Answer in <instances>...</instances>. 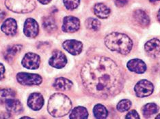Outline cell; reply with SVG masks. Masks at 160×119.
I'll use <instances>...</instances> for the list:
<instances>
[{
	"label": "cell",
	"mask_w": 160,
	"mask_h": 119,
	"mask_svg": "<svg viewBox=\"0 0 160 119\" xmlns=\"http://www.w3.org/2000/svg\"><path fill=\"white\" fill-rule=\"evenodd\" d=\"M139 118H140L139 115H138V112L136 110L130 111L126 116V118H130V119H133H133H138Z\"/></svg>",
	"instance_id": "f1b7e54d"
},
{
	"label": "cell",
	"mask_w": 160,
	"mask_h": 119,
	"mask_svg": "<svg viewBox=\"0 0 160 119\" xmlns=\"http://www.w3.org/2000/svg\"><path fill=\"white\" fill-rule=\"evenodd\" d=\"M5 5L10 11L19 14L31 12L36 6L35 0H6Z\"/></svg>",
	"instance_id": "277c9868"
},
{
	"label": "cell",
	"mask_w": 160,
	"mask_h": 119,
	"mask_svg": "<svg viewBox=\"0 0 160 119\" xmlns=\"http://www.w3.org/2000/svg\"><path fill=\"white\" fill-rule=\"evenodd\" d=\"M16 93L10 89H0V103H6L7 101L15 98Z\"/></svg>",
	"instance_id": "ffe728a7"
},
{
	"label": "cell",
	"mask_w": 160,
	"mask_h": 119,
	"mask_svg": "<svg viewBox=\"0 0 160 119\" xmlns=\"http://www.w3.org/2000/svg\"><path fill=\"white\" fill-rule=\"evenodd\" d=\"M114 2L116 6L123 7L128 3V0H114Z\"/></svg>",
	"instance_id": "f546056e"
},
{
	"label": "cell",
	"mask_w": 160,
	"mask_h": 119,
	"mask_svg": "<svg viewBox=\"0 0 160 119\" xmlns=\"http://www.w3.org/2000/svg\"><path fill=\"white\" fill-rule=\"evenodd\" d=\"M94 115L97 118H105L108 117V112L104 106L101 104H97L94 108Z\"/></svg>",
	"instance_id": "cb8c5ba5"
},
{
	"label": "cell",
	"mask_w": 160,
	"mask_h": 119,
	"mask_svg": "<svg viewBox=\"0 0 160 119\" xmlns=\"http://www.w3.org/2000/svg\"><path fill=\"white\" fill-rule=\"evenodd\" d=\"M88 117V111L85 108L79 106L74 108L72 110L70 114V118L73 119H82V118H87Z\"/></svg>",
	"instance_id": "7402d4cb"
},
{
	"label": "cell",
	"mask_w": 160,
	"mask_h": 119,
	"mask_svg": "<svg viewBox=\"0 0 160 119\" xmlns=\"http://www.w3.org/2000/svg\"><path fill=\"white\" fill-rule=\"evenodd\" d=\"M5 74V67L2 63H0V80L4 78Z\"/></svg>",
	"instance_id": "4dcf8cb0"
},
{
	"label": "cell",
	"mask_w": 160,
	"mask_h": 119,
	"mask_svg": "<svg viewBox=\"0 0 160 119\" xmlns=\"http://www.w3.org/2000/svg\"><path fill=\"white\" fill-rule=\"evenodd\" d=\"M127 67L129 71L135 72L136 74H142L147 70L145 63L138 59H134L128 61Z\"/></svg>",
	"instance_id": "5bb4252c"
},
{
	"label": "cell",
	"mask_w": 160,
	"mask_h": 119,
	"mask_svg": "<svg viewBox=\"0 0 160 119\" xmlns=\"http://www.w3.org/2000/svg\"><path fill=\"white\" fill-rule=\"evenodd\" d=\"M132 106V102L129 99H122L117 105V110L121 112L128 110Z\"/></svg>",
	"instance_id": "4316f807"
},
{
	"label": "cell",
	"mask_w": 160,
	"mask_h": 119,
	"mask_svg": "<svg viewBox=\"0 0 160 119\" xmlns=\"http://www.w3.org/2000/svg\"><path fill=\"white\" fill-rule=\"evenodd\" d=\"M80 0H64V4L67 9L72 10L78 8L79 5Z\"/></svg>",
	"instance_id": "83f0119b"
},
{
	"label": "cell",
	"mask_w": 160,
	"mask_h": 119,
	"mask_svg": "<svg viewBox=\"0 0 160 119\" xmlns=\"http://www.w3.org/2000/svg\"><path fill=\"white\" fill-rule=\"evenodd\" d=\"M48 112L54 117L67 115L72 108V103L68 97L62 93H56L51 96L48 102Z\"/></svg>",
	"instance_id": "3957f363"
},
{
	"label": "cell",
	"mask_w": 160,
	"mask_h": 119,
	"mask_svg": "<svg viewBox=\"0 0 160 119\" xmlns=\"http://www.w3.org/2000/svg\"><path fill=\"white\" fill-rule=\"evenodd\" d=\"M38 1L41 3L42 4H47V3H49L52 0H38Z\"/></svg>",
	"instance_id": "d6a6232c"
},
{
	"label": "cell",
	"mask_w": 160,
	"mask_h": 119,
	"mask_svg": "<svg viewBox=\"0 0 160 119\" xmlns=\"http://www.w3.org/2000/svg\"><path fill=\"white\" fill-rule=\"evenodd\" d=\"M17 80L22 85H38L41 84L42 78L36 74L21 72L17 75Z\"/></svg>",
	"instance_id": "5b68a950"
},
{
	"label": "cell",
	"mask_w": 160,
	"mask_h": 119,
	"mask_svg": "<svg viewBox=\"0 0 160 119\" xmlns=\"http://www.w3.org/2000/svg\"><path fill=\"white\" fill-rule=\"evenodd\" d=\"M154 86L151 82L147 80L139 81L135 86L134 91L138 97H145L149 96L153 92Z\"/></svg>",
	"instance_id": "8992f818"
},
{
	"label": "cell",
	"mask_w": 160,
	"mask_h": 119,
	"mask_svg": "<svg viewBox=\"0 0 160 119\" xmlns=\"http://www.w3.org/2000/svg\"><path fill=\"white\" fill-rule=\"evenodd\" d=\"M158 111V107L154 103H147L143 107L142 113L144 117H149L156 114Z\"/></svg>",
	"instance_id": "d4e9b609"
},
{
	"label": "cell",
	"mask_w": 160,
	"mask_h": 119,
	"mask_svg": "<svg viewBox=\"0 0 160 119\" xmlns=\"http://www.w3.org/2000/svg\"><path fill=\"white\" fill-rule=\"evenodd\" d=\"M81 78L87 91L94 97L108 98L122 89L123 80L119 67L113 60L95 57L83 65Z\"/></svg>",
	"instance_id": "6da1fadb"
},
{
	"label": "cell",
	"mask_w": 160,
	"mask_h": 119,
	"mask_svg": "<svg viewBox=\"0 0 160 119\" xmlns=\"http://www.w3.org/2000/svg\"><path fill=\"white\" fill-rule=\"evenodd\" d=\"M86 26L89 30L92 31H98L100 29L101 23L99 20L94 18H89L86 21Z\"/></svg>",
	"instance_id": "484cf974"
},
{
	"label": "cell",
	"mask_w": 160,
	"mask_h": 119,
	"mask_svg": "<svg viewBox=\"0 0 160 119\" xmlns=\"http://www.w3.org/2000/svg\"><path fill=\"white\" fill-rule=\"evenodd\" d=\"M28 105L33 110H41L44 105V99L42 95L38 93H32L28 98Z\"/></svg>",
	"instance_id": "4fadbf2b"
},
{
	"label": "cell",
	"mask_w": 160,
	"mask_h": 119,
	"mask_svg": "<svg viewBox=\"0 0 160 119\" xmlns=\"http://www.w3.org/2000/svg\"><path fill=\"white\" fill-rule=\"evenodd\" d=\"M144 49L148 55L156 58L160 55V40L157 38H152L148 41L144 46Z\"/></svg>",
	"instance_id": "8fae6325"
},
{
	"label": "cell",
	"mask_w": 160,
	"mask_h": 119,
	"mask_svg": "<svg viewBox=\"0 0 160 119\" xmlns=\"http://www.w3.org/2000/svg\"><path fill=\"white\" fill-rule=\"evenodd\" d=\"M151 2H158V1H160V0H149Z\"/></svg>",
	"instance_id": "e575fe53"
},
{
	"label": "cell",
	"mask_w": 160,
	"mask_h": 119,
	"mask_svg": "<svg viewBox=\"0 0 160 119\" xmlns=\"http://www.w3.org/2000/svg\"><path fill=\"white\" fill-rule=\"evenodd\" d=\"M22 48L23 46L21 45H12L11 46H9L4 54V57L6 61L10 62L14 59V56L22 50Z\"/></svg>",
	"instance_id": "44dd1931"
},
{
	"label": "cell",
	"mask_w": 160,
	"mask_h": 119,
	"mask_svg": "<svg viewBox=\"0 0 160 119\" xmlns=\"http://www.w3.org/2000/svg\"><path fill=\"white\" fill-rule=\"evenodd\" d=\"M53 86L58 91H65L70 90L72 86V82L68 79L63 77L57 78L53 83Z\"/></svg>",
	"instance_id": "ac0fdd59"
},
{
	"label": "cell",
	"mask_w": 160,
	"mask_h": 119,
	"mask_svg": "<svg viewBox=\"0 0 160 119\" xmlns=\"http://www.w3.org/2000/svg\"><path fill=\"white\" fill-rule=\"evenodd\" d=\"M105 44L112 51L121 55H127L133 47V42L124 34L112 32L105 38Z\"/></svg>",
	"instance_id": "7a4b0ae2"
},
{
	"label": "cell",
	"mask_w": 160,
	"mask_h": 119,
	"mask_svg": "<svg viewBox=\"0 0 160 119\" xmlns=\"http://www.w3.org/2000/svg\"><path fill=\"white\" fill-rule=\"evenodd\" d=\"M94 13L100 19H106L110 14V10L102 3H99L94 6Z\"/></svg>",
	"instance_id": "d6986e66"
},
{
	"label": "cell",
	"mask_w": 160,
	"mask_h": 119,
	"mask_svg": "<svg viewBox=\"0 0 160 119\" xmlns=\"http://www.w3.org/2000/svg\"><path fill=\"white\" fill-rule=\"evenodd\" d=\"M1 30L7 35L11 36L15 35L17 31V24L16 21L11 18L6 19L3 23Z\"/></svg>",
	"instance_id": "9a60e30c"
},
{
	"label": "cell",
	"mask_w": 160,
	"mask_h": 119,
	"mask_svg": "<svg viewBox=\"0 0 160 119\" xmlns=\"http://www.w3.org/2000/svg\"><path fill=\"white\" fill-rule=\"evenodd\" d=\"M158 21L160 22V9L158 11Z\"/></svg>",
	"instance_id": "836d02e7"
},
{
	"label": "cell",
	"mask_w": 160,
	"mask_h": 119,
	"mask_svg": "<svg viewBox=\"0 0 160 119\" xmlns=\"http://www.w3.org/2000/svg\"><path fill=\"white\" fill-rule=\"evenodd\" d=\"M63 48L72 55H79L82 51L83 44L75 39H68L63 43Z\"/></svg>",
	"instance_id": "7c38bea8"
},
{
	"label": "cell",
	"mask_w": 160,
	"mask_h": 119,
	"mask_svg": "<svg viewBox=\"0 0 160 119\" xmlns=\"http://www.w3.org/2000/svg\"><path fill=\"white\" fill-rule=\"evenodd\" d=\"M6 15V13L3 11V10L0 9V21H2L3 19H4Z\"/></svg>",
	"instance_id": "1f68e13d"
},
{
	"label": "cell",
	"mask_w": 160,
	"mask_h": 119,
	"mask_svg": "<svg viewBox=\"0 0 160 119\" xmlns=\"http://www.w3.org/2000/svg\"><path fill=\"white\" fill-rule=\"evenodd\" d=\"M42 26L47 32H53L57 30V25L52 17L45 16L42 19Z\"/></svg>",
	"instance_id": "603a6c76"
},
{
	"label": "cell",
	"mask_w": 160,
	"mask_h": 119,
	"mask_svg": "<svg viewBox=\"0 0 160 119\" xmlns=\"http://www.w3.org/2000/svg\"><path fill=\"white\" fill-rule=\"evenodd\" d=\"M21 63H22V66L27 69L36 70L39 67L41 59L36 54L29 53L24 56Z\"/></svg>",
	"instance_id": "52a82bcc"
},
{
	"label": "cell",
	"mask_w": 160,
	"mask_h": 119,
	"mask_svg": "<svg viewBox=\"0 0 160 119\" xmlns=\"http://www.w3.org/2000/svg\"><path fill=\"white\" fill-rule=\"evenodd\" d=\"M49 63L51 66L57 68V69H61L67 63V57L60 50H55L53 53L52 57L49 60Z\"/></svg>",
	"instance_id": "9c48e42d"
},
{
	"label": "cell",
	"mask_w": 160,
	"mask_h": 119,
	"mask_svg": "<svg viewBox=\"0 0 160 119\" xmlns=\"http://www.w3.org/2000/svg\"><path fill=\"white\" fill-rule=\"evenodd\" d=\"M6 109L10 113L19 114L23 110V105L19 100L15 98L11 99L6 102Z\"/></svg>",
	"instance_id": "2e32d148"
},
{
	"label": "cell",
	"mask_w": 160,
	"mask_h": 119,
	"mask_svg": "<svg viewBox=\"0 0 160 119\" xmlns=\"http://www.w3.org/2000/svg\"><path fill=\"white\" fill-rule=\"evenodd\" d=\"M80 27L79 20L75 16H68L64 18L62 31L67 33H73L78 31Z\"/></svg>",
	"instance_id": "ba28073f"
},
{
	"label": "cell",
	"mask_w": 160,
	"mask_h": 119,
	"mask_svg": "<svg viewBox=\"0 0 160 119\" xmlns=\"http://www.w3.org/2000/svg\"><path fill=\"white\" fill-rule=\"evenodd\" d=\"M133 18L138 25L142 27H147L150 23V19L144 10H137L133 12Z\"/></svg>",
	"instance_id": "e0dca14e"
},
{
	"label": "cell",
	"mask_w": 160,
	"mask_h": 119,
	"mask_svg": "<svg viewBox=\"0 0 160 119\" xmlns=\"http://www.w3.org/2000/svg\"><path fill=\"white\" fill-rule=\"evenodd\" d=\"M39 27L38 24L33 19H28L24 24L23 32L28 38H34L38 34Z\"/></svg>",
	"instance_id": "30bf717a"
},
{
	"label": "cell",
	"mask_w": 160,
	"mask_h": 119,
	"mask_svg": "<svg viewBox=\"0 0 160 119\" xmlns=\"http://www.w3.org/2000/svg\"><path fill=\"white\" fill-rule=\"evenodd\" d=\"M156 118H160V114L158 115V116L156 117Z\"/></svg>",
	"instance_id": "d590c367"
}]
</instances>
